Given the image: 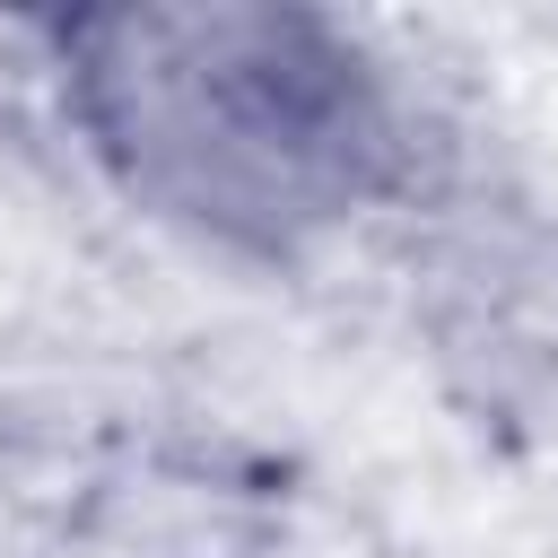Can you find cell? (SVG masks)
<instances>
[{"label":"cell","mask_w":558,"mask_h":558,"mask_svg":"<svg viewBox=\"0 0 558 558\" xmlns=\"http://www.w3.org/2000/svg\"><path fill=\"white\" fill-rule=\"evenodd\" d=\"M87 148L166 218L288 253L392 183L401 113L349 35L270 9H122L61 26Z\"/></svg>","instance_id":"obj_1"}]
</instances>
